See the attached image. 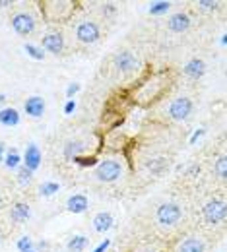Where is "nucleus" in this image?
Segmentation results:
<instances>
[{
	"mask_svg": "<svg viewBox=\"0 0 227 252\" xmlns=\"http://www.w3.org/2000/svg\"><path fill=\"white\" fill-rule=\"evenodd\" d=\"M202 136H204V128H198L195 134L191 136V144H196V142H198V140H200Z\"/></svg>",
	"mask_w": 227,
	"mask_h": 252,
	"instance_id": "36",
	"label": "nucleus"
},
{
	"mask_svg": "<svg viewBox=\"0 0 227 252\" xmlns=\"http://www.w3.org/2000/svg\"><path fill=\"white\" fill-rule=\"evenodd\" d=\"M4 154H6V146H4L2 142H0V163L4 161Z\"/></svg>",
	"mask_w": 227,
	"mask_h": 252,
	"instance_id": "39",
	"label": "nucleus"
},
{
	"mask_svg": "<svg viewBox=\"0 0 227 252\" xmlns=\"http://www.w3.org/2000/svg\"><path fill=\"white\" fill-rule=\"evenodd\" d=\"M142 64L144 63H142L140 55L134 53V51H129V49H123V51L115 53V57H113V68L121 76H125V78H130V76L138 74Z\"/></svg>",
	"mask_w": 227,
	"mask_h": 252,
	"instance_id": "4",
	"label": "nucleus"
},
{
	"mask_svg": "<svg viewBox=\"0 0 227 252\" xmlns=\"http://www.w3.org/2000/svg\"><path fill=\"white\" fill-rule=\"evenodd\" d=\"M49 247H51V245H49L47 241H39V243H35V251L37 252H47L49 251Z\"/></svg>",
	"mask_w": 227,
	"mask_h": 252,
	"instance_id": "34",
	"label": "nucleus"
},
{
	"mask_svg": "<svg viewBox=\"0 0 227 252\" xmlns=\"http://www.w3.org/2000/svg\"><path fill=\"white\" fill-rule=\"evenodd\" d=\"M16 181H18V185H22V187H30L33 181V173L30 169H26L24 165H20V167L16 169Z\"/></svg>",
	"mask_w": 227,
	"mask_h": 252,
	"instance_id": "23",
	"label": "nucleus"
},
{
	"mask_svg": "<svg viewBox=\"0 0 227 252\" xmlns=\"http://www.w3.org/2000/svg\"><path fill=\"white\" fill-rule=\"evenodd\" d=\"M86 150H88L86 142H82V140H70V142H66V146L63 148V156L68 161H76L78 158H84Z\"/></svg>",
	"mask_w": 227,
	"mask_h": 252,
	"instance_id": "14",
	"label": "nucleus"
},
{
	"mask_svg": "<svg viewBox=\"0 0 227 252\" xmlns=\"http://www.w3.org/2000/svg\"><path fill=\"white\" fill-rule=\"evenodd\" d=\"M16 249H18L20 252L32 251V249H35V243H33V239L30 237V235H24V237H20V239H18V243H16Z\"/></svg>",
	"mask_w": 227,
	"mask_h": 252,
	"instance_id": "28",
	"label": "nucleus"
},
{
	"mask_svg": "<svg viewBox=\"0 0 227 252\" xmlns=\"http://www.w3.org/2000/svg\"><path fill=\"white\" fill-rule=\"evenodd\" d=\"M109 247H111V241H109V239H105V241H101V243H99L97 247H96L92 252H107Z\"/></svg>",
	"mask_w": 227,
	"mask_h": 252,
	"instance_id": "31",
	"label": "nucleus"
},
{
	"mask_svg": "<svg viewBox=\"0 0 227 252\" xmlns=\"http://www.w3.org/2000/svg\"><path fill=\"white\" fill-rule=\"evenodd\" d=\"M59 190H61V185H59V183L45 181V183L39 187V194H41V196H45V198H51V196H55Z\"/></svg>",
	"mask_w": 227,
	"mask_h": 252,
	"instance_id": "25",
	"label": "nucleus"
},
{
	"mask_svg": "<svg viewBox=\"0 0 227 252\" xmlns=\"http://www.w3.org/2000/svg\"><path fill=\"white\" fill-rule=\"evenodd\" d=\"M0 243H2V233H0Z\"/></svg>",
	"mask_w": 227,
	"mask_h": 252,
	"instance_id": "44",
	"label": "nucleus"
},
{
	"mask_svg": "<svg viewBox=\"0 0 227 252\" xmlns=\"http://www.w3.org/2000/svg\"><path fill=\"white\" fill-rule=\"evenodd\" d=\"M32 218V208L26 202H14L10 206V220L16 223H24Z\"/></svg>",
	"mask_w": 227,
	"mask_h": 252,
	"instance_id": "15",
	"label": "nucleus"
},
{
	"mask_svg": "<svg viewBox=\"0 0 227 252\" xmlns=\"http://www.w3.org/2000/svg\"><path fill=\"white\" fill-rule=\"evenodd\" d=\"M187 175H189V177H198V175H200V165H198V163H193V165L187 169Z\"/></svg>",
	"mask_w": 227,
	"mask_h": 252,
	"instance_id": "33",
	"label": "nucleus"
},
{
	"mask_svg": "<svg viewBox=\"0 0 227 252\" xmlns=\"http://www.w3.org/2000/svg\"><path fill=\"white\" fill-rule=\"evenodd\" d=\"M200 10H208V12H214V10H218V2H212V0H200L198 4H196Z\"/></svg>",
	"mask_w": 227,
	"mask_h": 252,
	"instance_id": "29",
	"label": "nucleus"
},
{
	"mask_svg": "<svg viewBox=\"0 0 227 252\" xmlns=\"http://www.w3.org/2000/svg\"><path fill=\"white\" fill-rule=\"evenodd\" d=\"M24 51L28 53V57L33 61H43L45 59V51L39 47V45H33V43H26L24 45Z\"/></svg>",
	"mask_w": 227,
	"mask_h": 252,
	"instance_id": "27",
	"label": "nucleus"
},
{
	"mask_svg": "<svg viewBox=\"0 0 227 252\" xmlns=\"http://www.w3.org/2000/svg\"><path fill=\"white\" fill-rule=\"evenodd\" d=\"M41 161H43V156H41V150L35 146V144H30L26 148V154L22 158V165L26 169H30L32 173H35L39 167H41Z\"/></svg>",
	"mask_w": 227,
	"mask_h": 252,
	"instance_id": "11",
	"label": "nucleus"
},
{
	"mask_svg": "<svg viewBox=\"0 0 227 252\" xmlns=\"http://www.w3.org/2000/svg\"><path fill=\"white\" fill-rule=\"evenodd\" d=\"M193 111H195V103H193L191 97H177V99H173L169 103L167 117L171 121H175V123H183L193 115Z\"/></svg>",
	"mask_w": 227,
	"mask_h": 252,
	"instance_id": "8",
	"label": "nucleus"
},
{
	"mask_svg": "<svg viewBox=\"0 0 227 252\" xmlns=\"http://www.w3.org/2000/svg\"><path fill=\"white\" fill-rule=\"evenodd\" d=\"M43 51L51 53V55H63L66 49V41H65V33L61 30H49L41 37V45H39Z\"/></svg>",
	"mask_w": 227,
	"mask_h": 252,
	"instance_id": "9",
	"label": "nucleus"
},
{
	"mask_svg": "<svg viewBox=\"0 0 227 252\" xmlns=\"http://www.w3.org/2000/svg\"><path fill=\"white\" fill-rule=\"evenodd\" d=\"M134 252H158V251H154V249H150V247H140V249H136Z\"/></svg>",
	"mask_w": 227,
	"mask_h": 252,
	"instance_id": "40",
	"label": "nucleus"
},
{
	"mask_svg": "<svg viewBox=\"0 0 227 252\" xmlns=\"http://www.w3.org/2000/svg\"><path fill=\"white\" fill-rule=\"evenodd\" d=\"M24 111H26V115H30L32 119L43 117V113H45V99H43L41 95H32V97H28L26 103H24Z\"/></svg>",
	"mask_w": 227,
	"mask_h": 252,
	"instance_id": "13",
	"label": "nucleus"
},
{
	"mask_svg": "<svg viewBox=\"0 0 227 252\" xmlns=\"http://www.w3.org/2000/svg\"><path fill=\"white\" fill-rule=\"evenodd\" d=\"M90 206V200L86 194H72L68 200H66V210L72 212V214H84Z\"/></svg>",
	"mask_w": 227,
	"mask_h": 252,
	"instance_id": "17",
	"label": "nucleus"
},
{
	"mask_svg": "<svg viewBox=\"0 0 227 252\" xmlns=\"http://www.w3.org/2000/svg\"><path fill=\"white\" fill-rule=\"evenodd\" d=\"M78 2L74 0H43L39 2V12L49 24H65L70 22L76 14Z\"/></svg>",
	"mask_w": 227,
	"mask_h": 252,
	"instance_id": "2",
	"label": "nucleus"
},
{
	"mask_svg": "<svg viewBox=\"0 0 227 252\" xmlns=\"http://www.w3.org/2000/svg\"><path fill=\"white\" fill-rule=\"evenodd\" d=\"M167 28H169V32L173 33H185L191 28V16L187 12L171 14L169 20H167Z\"/></svg>",
	"mask_w": 227,
	"mask_h": 252,
	"instance_id": "12",
	"label": "nucleus"
},
{
	"mask_svg": "<svg viewBox=\"0 0 227 252\" xmlns=\"http://www.w3.org/2000/svg\"><path fill=\"white\" fill-rule=\"evenodd\" d=\"M226 202L222 198H212L202 208V216H204L206 223H210V225H220L226 220Z\"/></svg>",
	"mask_w": 227,
	"mask_h": 252,
	"instance_id": "10",
	"label": "nucleus"
},
{
	"mask_svg": "<svg viewBox=\"0 0 227 252\" xmlns=\"http://www.w3.org/2000/svg\"><path fill=\"white\" fill-rule=\"evenodd\" d=\"M160 252H165V251H160Z\"/></svg>",
	"mask_w": 227,
	"mask_h": 252,
	"instance_id": "45",
	"label": "nucleus"
},
{
	"mask_svg": "<svg viewBox=\"0 0 227 252\" xmlns=\"http://www.w3.org/2000/svg\"><path fill=\"white\" fill-rule=\"evenodd\" d=\"M74 35H76V41L82 43V45H94L101 39V26H99L96 20L92 18H84L76 24L74 28Z\"/></svg>",
	"mask_w": 227,
	"mask_h": 252,
	"instance_id": "6",
	"label": "nucleus"
},
{
	"mask_svg": "<svg viewBox=\"0 0 227 252\" xmlns=\"http://www.w3.org/2000/svg\"><path fill=\"white\" fill-rule=\"evenodd\" d=\"M169 8H171V2H167V0H158V2H152V4H150L148 12H150L152 16H162V14H167V12H169Z\"/></svg>",
	"mask_w": 227,
	"mask_h": 252,
	"instance_id": "24",
	"label": "nucleus"
},
{
	"mask_svg": "<svg viewBox=\"0 0 227 252\" xmlns=\"http://www.w3.org/2000/svg\"><path fill=\"white\" fill-rule=\"evenodd\" d=\"M8 6H14L12 0H0V8H8Z\"/></svg>",
	"mask_w": 227,
	"mask_h": 252,
	"instance_id": "38",
	"label": "nucleus"
},
{
	"mask_svg": "<svg viewBox=\"0 0 227 252\" xmlns=\"http://www.w3.org/2000/svg\"><path fill=\"white\" fill-rule=\"evenodd\" d=\"M92 223H94V229L97 233H107L113 227L115 220H113V216L109 212H99V214H96V218H94Z\"/></svg>",
	"mask_w": 227,
	"mask_h": 252,
	"instance_id": "20",
	"label": "nucleus"
},
{
	"mask_svg": "<svg viewBox=\"0 0 227 252\" xmlns=\"http://www.w3.org/2000/svg\"><path fill=\"white\" fill-rule=\"evenodd\" d=\"M220 43H222V45H226V43H227V35H222V39H220Z\"/></svg>",
	"mask_w": 227,
	"mask_h": 252,
	"instance_id": "42",
	"label": "nucleus"
},
{
	"mask_svg": "<svg viewBox=\"0 0 227 252\" xmlns=\"http://www.w3.org/2000/svg\"><path fill=\"white\" fill-rule=\"evenodd\" d=\"M171 82H173V80H171V76H169L167 70L156 72V74L148 76L138 88H134V92H132V101L138 103V105H142V107H148V105L160 101L163 95L169 92Z\"/></svg>",
	"mask_w": 227,
	"mask_h": 252,
	"instance_id": "1",
	"label": "nucleus"
},
{
	"mask_svg": "<svg viewBox=\"0 0 227 252\" xmlns=\"http://www.w3.org/2000/svg\"><path fill=\"white\" fill-rule=\"evenodd\" d=\"M88 243H90V239L86 235H74L72 239H68L66 249H68V252H84Z\"/></svg>",
	"mask_w": 227,
	"mask_h": 252,
	"instance_id": "21",
	"label": "nucleus"
},
{
	"mask_svg": "<svg viewBox=\"0 0 227 252\" xmlns=\"http://www.w3.org/2000/svg\"><path fill=\"white\" fill-rule=\"evenodd\" d=\"M183 72H185V76H189L191 80H200L204 74H206V63L202 61V59H191L189 63L185 64V68H183Z\"/></svg>",
	"mask_w": 227,
	"mask_h": 252,
	"instance_id": "18",
	"label": "nucleus"
},
{
	"mask_svg": "<svg viewBox=\"0 0 227 252\" xmlns=\"http://www.w3.org/2000/svg\"><path fill=\"white\" fill-rule=\"evenodd\" d=\"M10 171H16L20 165H22V156H20V152L18 150H8L6 154H4V161H2Z\"/></svg>",
	"mask_w": 227,
	"mask_h": 252,
	"instance_id": "22",
	"label": "nucleus"
},
{
	"mask_svg": "<svg viewBox=\"0 0 227 252\" xmlns=\"http://www.w3.org/2000/svg\"><path fill=\"white\" fill-rule=\"evenodd\" d=\"M76 111V101L74 99H68L65 105V115H72Z\"/></svg>",
	"mask_w": 227,
	"mask_h": 252,
	"instance_id": "32",
	"label": "nucleus"
},
{
	"mask_svg": "<svg viewBox=\"0 0 227 252\" xmlns=\"http://www.w3.org/2000/svg\"><path fill=\"white\" fill-rule=\"evenodd\" d=\"M115 12H117V6H115V4H111V2H109V4H103V14H105V16H107V14H115Z\"/></svg>",
	"mask_w": 227,
	"mask_h": 252,
	"instance_id": "35",
	"label": "nucleus"
},
{
	"mask_svg": "<svg viewBox=\"0 0 227 252\" xmlns=\"http://www.w3.org/2000/svg\"><path fill=\"white\" fill-rule=\"evenodd\" d=\"M156 220L162 227H175L183 220V208L177 202H165L156 210Z\"/></svg>",
	"mask_w": 227,
	"mask_h": 252,
	"instance_id": "7",
	"label": "nucleus"
},
{
	"mask_svg": "<svg viewBox=\"0 0 227 252\" xmlns=\"http://www.w3.org/2000/svg\"><path fill=\"white\" fill-rule=\"evenodd\" d=\"M24 252H37V251H35V249H32V251H24Z\"/></svg>",
	"mask_w": 227,
	"mask_h": 252,
	"instance_id": "43",
	"label": "nucleus"
},
{
	"mask_svg": "<svg viewBox=\"0 0 227 252\" xmlns=\"http://www.w3.org/2000/svg\"><path fill=\"white\" fill-rule=\"evenodd\" d=\"M37 24H39V18H37V14L33 12L32 8H20L10 18L12 30L18 35H22V37H30L32 33H35Z\"/></svg>",
	"mask_w": 227,
	"mask_h": 252,
	"instance_id": "3",
	"label": "nucleus"
},
{
	"mask_svg": "<svg viewBox=\"0 0 227 252\" xmlns=\"http://www.w3.org/2000/svg\"><path fill=\"white\" fill-rule=\"evenodd\" d=\"M6 101H8L6 94H0V109H4V107H6Z\"/></svg>",
	"mask_w": 227,
	"mask_h": 252,
	"instance_id": "37",
	"label": "nucleus"
},
{
	"mask_svg": "<svg viewBox=\"0 0 227 252\" xmlns=\"http://www.w3.org/2000/svg\"><path fill=\"white\" fill-rule=\"evenodd\" d=\"M22 121V115L18 109L14 107H4L0 109V125L6 126V128H12V126H18Z\"/></svg>",
	"mask_w": 227,
	"mask_h": 252,
	"instance_id": "19",
	"label": "nucleus"
},
{
	"mask_svg": "<svg viewBox=\"0 0 227 252\" xmlns=\"http://www.w3.org/2000/svg\"><path fill=\"white\" fill-rule=\"evenodd\" d=\"M175 252H208V249H206V243L202 239H198V237H187V239H183L177 245Z\"/></svg>",
	"mask_w": 227,
	"mask_h": 252,
	"instance_id": "16",
	"label": "nucleus"
},
{
	"mask_svg": "<svg viewBox=\"0 0 227 252\" xmlns=\"http://www.w3.org/2000/svg\"><path fill=\"white\" fill-rule=\"evenodd\" d=\"M125 167L123 161L117 158H105L97 161L96 169H94V177L97 179L99 183H115L123 177Z\"/></svg>",
	"mask_w": 227,
	"mask_h": 252,
	"instance_id": "5",
	"label": "nucleus"
},
{
	"mask_svg": "<svg viewBox=\"0 0 227 252\" xmlns=\"http://www.w3.org/2000/svg\"><path fill=\"white\" fill-rule=\"evenodd\" d=\"M214 173L220 181H226L227 179V158L226 156H220L218 161L214 163Z\"/></svg>",
	"mask_w": 227,
	"mask_h": 252,
	"instance_id": "26",
	"label": "nucleus"
},
{
	"mask_svg": "<svg viewBox=\"0 0 227 252\" xmlns=\"http://www.w3.org/2000/svg\"><path fill=\"white\" fill-rule=\"evenodd\" d=\"M80 88H82V86H80L78 82H74V84H70V86L66 88V99H74V95H76V94H78V92H80Z\"/></svg>",
	"mask_w": 227,
	"mask_h": 252,
	"instance_id": "30",
	"label": "nucleus"
},
{
	"mask_svg": "<svg viewBox=\"0 0 227 252\" xmlns=\"http://www.w3.org/2000/svg\"><path fill=\"white\" fill-rule=\"evenodd\" d=\"M4 204H6V200H4V194H2V190H0V210L4 208Z\"/></svg>",
	"mask_w": 227,
	"mask_h": 252,
	"instance_id": "41",
	"label": "nucleus"
}]
</instances>
